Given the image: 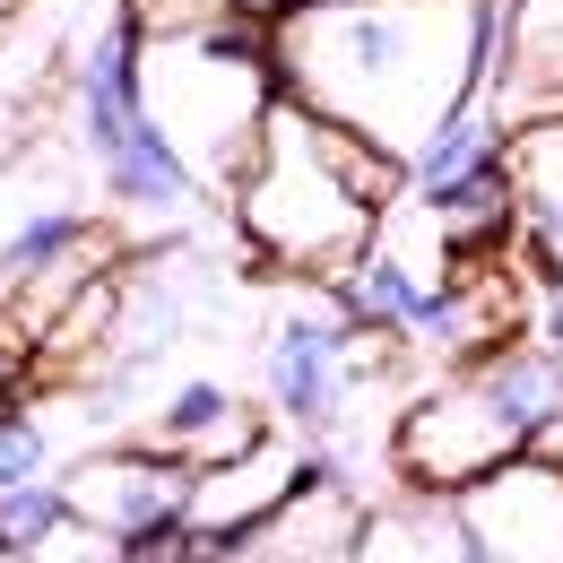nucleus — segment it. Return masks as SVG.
Instances as JSON below:
<instances>
[{"label":"nucleus","mask_w":563,"mask_h":563,"mask_svg":"<svg viewBox=\"0 0 563 563\" xmlns=\"http://www.w3.org/2000/svg\"><path fill=\"white\" fill-rule=\"evenodd\" d=\"M503 0H295L269 18V62L295 104L417 156L494 78Z\"/></svg>","instance_id":"obj_1"},{"label":"nucleus","mask_w":563,"mask_h":563,"mask_svg":"<svg viewBox=\"0 0 563 563\" xmlns=\"http://www.w3.org/2000/svg\"><path fill=\"white\" fill-rule=\"evenodd\" d=\"M408 191V156L373 147L364 131L295 104L278 87L261 140L243 156L225 209H234V234L261 269H286V278H312L330 286L355 252L373 243L382 209Z\"/></svg>","instance_id":"obj_2"},{"label":"nucleus","mask_w":563,"mask_h":563,"mask_svg":"<svg viewBox=\"0 0 563 563\" xmlns=\"http://www.w3.org/2000/svg\"><path fill=\"white\" fill-rule=\"evenodd\" d=\"M555 424H563V355L538 330H520L503 347L451 364V382H433L424 399H408V417L390 424V468H399V486H417L433 503V494L503 468L511 451L555 442Z\"/></svg>","instance_id":"obj_3"},{"label":"nucleus","mask_w":563,"mask_h":563,"mask_svg":"<svg viewBox=\"0 0 563 563\" xmlns=\"http://www.w3.org/2000/svg\"><path fill=\"white\" fill-rule=\"evenodd\" d=\"M140 87L156 131L174 140V156L200 174V191H234L243 156L261 140L269 104H278V62H269V26L252 18H174V26H147L140 53Z\"/></svg>","instance_id":"obj_4"},{"label":"nucleus","mask_w":563,"mask_h":563,"mask_svg":"<svg viewBox=\"0 0 563 563\" xmlns=\"http://www.w3.org/2000/svg\"><path fill=\"white\" fill-rule=\"evenodd\" d=\"M140 53H147V26L131 0H113V18L87 35V53H78L70 70V113H78V147L96 156V183H104V200L131 217H156V225H174V217H191L209 191H200V174L174 156V140L156 131V113H147V87H140Z\"/></svg>","instance_id":"obj_5"},{"label":"nucleus","mask_w":563,"mask_h":563,"mask_svg":"<svg viewBox=\"0 0 563 563\" xmlns=\"http://www.w3.org/2000/svg\"><path fill=\"white\" fill-rule=\"evenodd\" d=\"M433 547L451 563H563V451L538 442L433 494Z\"/></svg>","instance_id":"obj_6"},{"label":"nucleus","mask_w":563,"mask_h":563,"mask_svg":"<svg viewBox=\"0 0 563 563\" xmlns=\"http://www.w3.org/2000/svg\"><path fill=\"white\" fill-rule=\"evenodd\" d=\"M399 339L382 330H355L339 303H295L269 321V347H261V382H269V408L295 433H330L347 417L355 382L373 373V355H390Z\"/></svg>","instance_id":"obj_7"},{"label":"nucleus","mask_w":563,"mask_h":563,"mask_svg":"<svg viewBox=\"0 0 563 563\" xmlns=\"http://www.w3.org/2000/svg\"><path fill=\"white\" fill-rule=\"evenodd\" d=\"M355 555H364V503L339 486V468H312L225 563H355Z\"/></svg>","instance_id":"obj_8"},{"label":"nucleus","mask_w":563,"mask_h":563,"mask_svg":"<svg viewBox=\"0 0 563 563\" xmlns=\"http://www.w3.org/2000/svg\"><path fill=\"white\" fill-rule=\"evenodd\" d=\"M486 104L503 113V131L538 122V113H563V0H503Z\"/></svg>","instance_id":"obj_9"},{"label":"nucleus","mask_w":563,"mask_h":563,"mask_svg":"<svg viewBox=\"0 0 563 563\" xmlns=\"http://www.w3.org/2000/svg\"><path fill=\"white\" fill-rule=\"evenodd\" d=\"M511 234L538 261V278L563 286V113L511 122Z\"/></svg>","instance_id":"obj_10"},{"label":"nucleus","mask_w":563,"mask_h":563,"mask_svg":"<svg viewBox=\"0 0 563 563\" xmlns=\"http://www.w3.org/2000/svg\"><path fill=\"white\" fill-rule=\"evenodd\" d=\"M269 424L252 417L217 373H191V382H174L165 399H156V417H147V442H165V451H183L191 468L200 460H225V451H243V442H261Z\"/></svg>","instance_id":"obj_11"},{"label":"nucleus","mask_w":563,"mask_h":563,"mask_svg":"<svg viewBox=\"0 0 563 563\" xmlns=\"http://www.w3.org/2000/svg\"><path fill=\"white\" fill-rule=\"evenodd\" d=\"M70 520V494H62V477H35V486H9L0 494V555H35L53 529Z\"/></svg>","instance_id":"obj_12"},{"label":"nucleus","mask_w":563,"mask_h":563,"mask_svg":"<svg viewBox=\"0 0 563 563\" xmlns=\"http://www.w3.org/2000/svg\"><path fill=\"white\" fill-rule=\"evenodd\" d=\"M35 477H53V433L26 417V408H9V417H0V494L35 486Z\"/></svg>","instance_id":"obj_13"},{"label":"nucleus","mask_w":563,"mask_h":563,"mask_svg":"<svg viewBox=\"0 0 563 563\" xmlns=\"http://www.w3.org/2000/svg\"><path fill=\"white\" fill-rule=\"evenodd\" d=\"M26 382H35V347H26L18 330H0V417L26 408Z\"/></svg>","instance_id":"obj_14"},{"label":"nucleus","mask_w":563,"mask_h":563,"mask_svg":"<svg viewBox=\"0 0 563 563\" xmlns=\"http://www.w3.org/2000/svg\"><path fill=\"white\" fill-rule=\"evenodd\" d=\"M200 9H225V18H252V26H269V18H286L295 0H200Z\"/></svg>","instance_id":"obj_15"}]
</instances>
